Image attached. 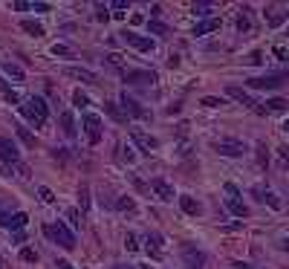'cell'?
<instances>
[{"label":"cell","instance_id":"6da1fadb","mask_svg":"<svg viewBox=\"0 0 289 269\" xmlns=\"http://www.w3.org/2000/svg\"><path fill=\"white\" fill-rule=\"evenodd\" d=\"M44 234L52 240V243H58L61 249H75V234H72V229H69L67 223H46L44 226Z\"/></svg>","mask_w":289,"mask_h":269},{"label":"cell","instance_id":"7a4b0ae2","mask_svg":"<svg viewBox=\"0 0 289 269\" xmlns=\"http://www.w3.org/2000/svg\"><path fill=\"white\" fill-rule=\"evenodd\" d=\"M23 113H26V119L35 122V128H41V125H46V119H49V107H46V102L41 96H29L26 105H23Z\"/></svg>","mask_w":289,"mask_h":269},{"label":"cell","instance_id":"3957f363","mask_svg":"<svg viewBox=\"0 0 289 269\" xmlns=\"http://www.w3.org/2000/svg\"><path fill=\"white\" fill-rule=\"evenodd\" d=\"M223 191H226V206H229V211L234 214V217H240V220H243V217L249 214V209H246V203L240 200L237 186H234V183H226V188H223Z\"/></svg>","mask_w":289,"mask_h":269},{"label":"cell","instance_id":"277c9868","mask_svg":"<svg viewBox=\"0 0 289 269\" xmlns=\"http://www.w3.org/2000/svg\"><path fill=\"white\" fill-rule=\"evenodd\" d=\"M289 81V72H272V75H260V78H249V87L254 90H277Z\"/></svg>","mask_w":289,"mask_h":269},{"label":"cell","instance_id":"5b68a950","mask_svg":"<svg viewBox=\"0 0 289 269\" xmlns=\"http://www.w3.org/2000/svg\"><path fill=\"white\" fill-rule=\"evenodd\" d=\"M182 260H185V269H206V252L191 243L182 246Z\"/></svg>","mask_w":289,"mask_h":269},{"label":"cell","instance_id":"8992f818","mask_svg":"<svg viewBox=\"0 0 289 269\" xmlns=\"http://www.w3.org/2000/svg\"><path fill=\"white\" fill-rule=\"evenodd\" d=\"M81 128L87 133V142H90V145H99V142H102V119L99 116L87 113V116L81 119Z\"/></svg>","mask_w":289,"mask_h":269},{"label":"cell","instance_id":"52a82bcc","mask_svg":"<svg viewBox=\"0 0 289 269\" xmlns=\"http://www.w3.org/2000/svg\"><path fill=\"white\" fill-rule=\"evenodd\" d=\"M214 148H217L220 156H231V159H237V156H243V153L249 151V148H246L240 139H220Z\"/></svg>","mask_w":289,"mask_h":269},{"label":"cell","instance_id":"ba28073f","mask_svg":"<svg viewBox=\"0 0 289 269\" xmlns=\"http://www.w3.org/2000/svg\"><path fill=\"white\" fill-rule=\"evenodd\" d=\"M0 159H3L6 165H18V162H21V151H18V145H15L12 139H3V136H0Z\"/></svg>","mask_w":289,"mask_h":269},{"label":"cell","instance_id":"9c48e42d","mask_svg":"<svg viewBox=\"0 0 289 269\" xmlns=\"http://www.w3.org/2000/svg\"><path fill=\"white\" fill-rule=\"evenodd\" d=\"M26 220H29V214L26 211H3L0 209V226H6V229H21V226H26Z\"/></svg>","mask_w":289,"mask_h":269},{"label":"cell","instance_id":"30bf717a","mask_svg":"<svg viewBox=\"0 0 289 269\" xmlns=\"http://www.w3.org/2000/svg\"><path fill=\"white\" fill-rule=\"evenodd\" d=\"M122 38H125L133 49H139V52H153V38H142V35H136V32H122Z\"/></svg>","mask_w":289,"mask_h":269},{"label":"cell","instance_id":"8fae6325","mask_svg":"<svg viewBox=\"0 0 289 269\" xmlns=\"http://www.w3.org/2000/svg\"><path fill=\"white\" fill-rule=\"evenodd\" d=\"M130 139H133V145H136V148H142L145 153H150L153 148H156V139H153V136H148L145 130H139V128L130 130Z\"/></svg>","mask_w":289,"mask_h":269},{"label":"cell","instance_id":"7c38bea8","mask_svg":"<svg viewBox=\"0 0 289 269\" xmlns=\"http://www.w3.org/2000/svg\"><path fill=\"white\" fill-rule=\"evenodd\" d=\"M125 81L127 84H153L156 81V72L153 70H133V72H125Z\"/></svg>","mask_w":289,"mask_h":269},{"label":"cell","instance_id":"4fadbf2b","mask_svg":"<svg viewBox=\"0 0 289 269\" xmlns=\"http://www.w3.org/2000/svg\"><path fill=\"white\" fill-rule=\"evenodd\" d=\"M119 102H122V107H125V113H130L133 119H145V116H148V113H145V110L139 107V102L133 99V96L122 93V99H119Z\"/></svg>","mask_w":289,"mask_h":269},{"label":"cell","instance_id":"5bb4252c","mask_svg":"<svg viewBox=\"0 0 289 269\" xmlns=\"http://www.w3.org/2000/svg\"><path fill=\"white\" fill-rule=\"evenodd\" d=\"M226 96H231L234 102H240V105H246V107H252L254 110V99L246 93L243 87H237V84H229V87H226Z\"/></svg>","mask_w":289,"mask_h":269},{"label":"cell","instance_id":"9a60e30c","mask_svg":"<svg viewBox=\"0 0 289 269\" xmlns=\"http://www.w3.org/2000/svg\"><path fill=\"white\" fill-rule=\"evenodd\" d=\"M162 246H165V240H162L159 234H148V237H145V252H148L153 260L162 257Z\"/></svg>","mask_w":289,"mask_h":269},{"label":"cell","instance_id":"2e32d148","mask_svg":"<svg viewBox=\"0 0 289 269\" xmlns=\"http://www.w3.org/2000/svg\"><path fill=\"white\" fill-rule=\"evenodd\" d=\"M150 188H153V194H156L162 203H171V200H173V188L168 186L165 180H153V183H150Z\"/></svg>","mask_w":289,"mask_h":269},{"label":"cell","instance_id":"e0dca14e","mask_svg":"<svg viewBox=\"0 0 289 269\" xmlns=\"http://www.w3.org/2000/svg\"><path fill=\"white\" fill-rule=\"evenodd\" d=\"M64 75H69V78H78V81H84V84H92V81H95V75H92L90 70H81V67H67V70H64Z\"/></svg>","mask_w":289,"mask_h":269},{"label":"cell","instance_id":"ac0fdd59","mask_svg":"<svg viewBox=\"0 0 289 269\" xmlns=\"http://www.w3.org/2000/svg\"><path fill=\"white\" fill-rule=\"evenodd\" d=\"M3 72L9 75L12 81H26V72H23L18 64H12V61H3Z\"/></svg>","mask_w":289,"mask_h":269},{"label":"cell","instance_id":"d6986e66","mask_svg":"<svg viewBox=\"0 0 289 269\" xmlns=\"http://www.w3.org/2000/svg\"><path fill=\"white\" fill-rule=\"evenodd\" d=\"M179 209L185 211V214H200V203H197L194 197H188V194H182V197H179Z\"/></svg>","mask_w":289,"mask_h":269},{"label":"cell","instance_id":"ffe728a7","mask_svg":"<svg viewBox=\"0 0 289 269\" xmlns=\"http://www.w3.org/2000/svg\"><path fill=\"white\" fill-rule=\"evenodd\" d=\"M220 26V21L217 18H208V21H200V24L194 26V35H208V32H214Z\"/></svg>","mask_w":289,"mask_h":269},{"label":"cell","instance_id":"44dd1931","mask_svg":"<svg viewBox=\"0 0 289 269\" xmlns=\"http://www.w3.org/2000/svg\"><path fill=\"white\" fill-rule=\"evenodd\" d=\"M61 128H64V133H67L69 139L75 136V119H72V113H64V116H61Z\"/></svg>","mask_w":289,"mask_h":269},{"label":"cell","instance_id":"7402d4cb","mask_svg":"<svg viewBox=\"0 0 289 269\" xmlns=\"http://www.w3.org/2000/svg\"><path fill=\"white\" fill-rule=\"evenodd\" d=\"M23 29H26V32H29V35H35V38H41L44 35V26L38 24V21H23Z\"/></svg>","mask_w":289,"mask_h":269},{"label":"cell","instance_id":"603a6c76","mask_svg":"<svg viewBox=\"0 0 289 269\" xmlns=\"http://www.w3.org/2000/svg\"><path fill=\"white\" fill-rule=\"evenodd\" d=\"M78 203H81V214L90 209V188H87V186L78 188Z\"/></svg>","mask_w":289,"mask_h":269},{"label":"cell","instance_id":"cb8c5ba5","mask_svg":"<svg viewBox=\"0 0 289 269\" xmlns=\"http://www.w3.org/2000/svg\"><path fill=\"white\" fill-rule=\"evenodd\" d=\"M148 32H153V35L165 38V35H168V26H165V24H159V21H148Z\"/></svg>","mask_w":289,"mask_h":269},{"label":"cell","instance_id":"d4e9b609","mask_svg":"<svg viewBox=\"0 0 289 269\" xmlns=\"http://www.w3.org/2000/svg\"><path fill=\"white\" fill-rule=\"evenodd\" d=\"M116 209L119 211H133L136 209V203H133V197H119L116 200Z\"/></svg>","mask_w":289,"mask_h":269},{"label":"cell","instance_id":"484cf974","mask_svg":"<svg viewBox=\"0 0 289 269\" xmlns=\"http://www.w3.org/2000/svg\"><path fill=\"white\" fill-rule=\"evenodd\" d=\"M104 110H107V113H110V116L116 119V122H125V113H122V110H119V107L113 105V102H104Z\"/></svg>","mask_w":289,"mask_h":269},{"label":"cell","instance_id":"4316f807","mask_svg":"<svg viewBox=\"0 0 289 269\" xmlns=\"http://www.w3.org/2000/svg\"><path fill=\"white\" fill-rule=\"evenodd\" d=\"M18 136H21V142H26L29 148H32V145H35V136H32V133H29V130H26V128H23V125H18Z\"/></svg>","mask_w":289,"mask_h":269},{"label":"cell","instance_id":"83f0119b","mask_svg":"<svg viewBox=\"0 0 289 269\" xmlns=\"http://www.w3.org/2000/svg\"><path fill=\"white\" fill-rule=\"evenodd\" d=\"M67 220H69V226H81V211L78 209H67Z\"/></svg>","mask_w":289,"mask_h":269},{"label":"cell","instance_id":"f1b7e54d","mask_svg":"<svg viewBox=\"0 0 289 269\" xmlns=\"http://www.w3.org/2000/svg\"><path fill=\"white\" fill-rule=\"evenodd\" d=\"M38 197L44 200V203H55V194H52V191H49L46 186H41V188H38Z\"/></svg>","mask_w":289,"mask_h":269},{"label":"cell","instance_id":"f546056e","mask_svg":"<svg viewBox=\"0 0 289 269\" xmlns=\"http://www.w3.org/2000/svg\"><path fill=\"white\" fill-rule=\"evenodd\" d=\"M194 15H200V18L211 15V3H194Z\"/></svg>","mask_w":289,"mask_h":269},{"label":"cell","instance_id":"4dcf8cb0","mask_svg":"<svg viewBox=\"0 0 289 269\" xmlns=\"http://www.w3.org/2000/svg\"><path fill=\"white\" fill-rule=\"evenodd\" d=\"M21 257H23V260H29V263H35V260H38V252H35V249H29V246H23Z\"/></svg>","mask_w":289,"mask_h":269},{"label":"cell","instance_id":"1f68e13d","mask_svg":"<svg viewBox=\"0 0 289 269\" xmlns=\"http://www.w3.org/2000/svg\"><path fill=\"white\" fill-rule=\"evenodd\" d=\"M104 61H107V64H110V67H119V70H122V67H125V61L119 58V55H116V52H110V55H104Z\"/></svg>","mask_w":289,"mask_h":269},{"label":"cell","instance_id":"d6a6232c","mask_svg":"<svg viewBox=\"0 0 289 269\" xmlns=\"http://www.w3.org/2000/svg\"><path fill=\"white\" fill-rule=\"evenodd\" d=\"M52 55H58V58H72V52H69L67 47H61V44H55V47H52Z\"/></svg>","mask_w":289,"mask_h":269},{"label":"cell","instance_id":"836d02e7","mask_svg":"<svg viewBox=\"0 0 289 269\" xmlns=\"http://www.w3.org/2000/svg\"><path fill=\"white\" fill-rule=\"evenodd\" d=\"M72 102H75V107H87L90 105V99L81 93V90H75V96H72Z\"/></svg>","mask_w":289,"mask_h":269},{"label":"cell","instance_id":"e575fe53","mask_svg":"<svg viewBox=\"0 0 289 269\" xmlns=\"http://www.w3.org/2000/svg\"><path fill=\"white\" fill-rule=\"evenodd\" d=\"M260 200H263V203H269L272 209H280V200H277L275 194H272V191H266V194H263V197H260Z\"/></svg>","mask_w":289,"mask_h":269},{"label":"cell","instance_id":"d590c367","mask_svg":"<svg viewBox=\"0 0 289 269\" xmlns=\"http://www.w3.org/2000/svg\"><path fill=\"white\" fill-rule=\"evenodd\" d=\"M125 249H127V252H136V249H139L136 234H127V237H125Z\"/></svg>","mask_w":289,"mask_h":269},{"label":"cell","instance_id":"8d00e7d4","mask_svg":"<svg viewBox=\"0 0 289 269\" xmlns=\"http://www.w3.org/2000/svg\"><path fill=\"white\" fill-rule=\"evenodd\" d=\"M203 105H206V107H220V105H226V102L217 99V96H206V99H203Z\"/></svg>","mask_w":289,"mask_h":269},{"label":"cell","instance_id":"74e56055","mask_svg":"<svg viewBox=\"0 0 289 269\" xmlns=\"http://www.w3.org/2000/svg\"><path fill=\"white\" fill-rule=\"evenodd\" d=\"M257 162H260V165L269 162V151H266V145H257Z\"/></svg>","mask_w":289,"mask_h":269},{"label":"cell","instance_id":"f35d334b","mask_svg":"<svg viewBox=\"0 0 289 269\" xmlns=\"http://www.w3.org/2000/svg\"><path fill=\"white\" fill-rule=\"evenodd\" d=\"M122 148H125V151H122V159H127V162H133V159H136V153L130 151V145H122Z\"/></svg>","mask_w":289,"mask_h":269},{"label":"cell","instance_id":"ab89813d","mask_svg":"<svg viewBox=\"0 0 289 269\" xmlns=\"http://www.w3.org/2000/svg\"><path fill=\"white\" fill-rule=\"evenodd\" d=\"M237 29H240V32H249V21H246V18H237Z\"/></svg>","mask_w":289,"mask_h":269},{"label":"cell","instance_id":"60d3db41","mask_svg":"<svg viewBox=\"0 0 289 269\" xmlns=\"http://www.w3.org/2000/svg\"><path fill=\"white\" fill-rule=\"evenodd\" d=\"M32 9H35V12H49L52 6H49V3H32Z\"/></svg>","mask_w":289,"mask_h":269},{"label":"cell","instance_id":"b9f144b4","mask_svg":"<svg viewBox=\"0 0 289 269\" xmlns=\"http://www.w3.org/2000/svg\"><path fill=\"white\" fill-rule=\"evenodd\" d=\"M0 90H3V93H12V87H9V81H6V78H3V75H0Z\"/></svg>","mask_w":289,"mask_h":269},{"label":"cell","instance_id":"7bdbcfd3","mask_svg":"<svg viewBox=\"0 0 289 269\" xmlns=\"http://www.w3.org/2000/svg\"><path fill=\"white\" fill-rule=\"evenodd\" d=\"M6 102H9V105H18V93H6Z\"/></svg>","mask_w":289,"mask_h":269},{"label":"cell","instance_id":"ee69618b","mask_svg":"<svg viewBox=\"0 0 289 269\" xmlns=\"http://www.w3.org/2000/svg\"><path fill=\"white\" fill-rule=\"evenodd\" d=\"M58 269H75V266H72L69 260H58Z\"/></svg>","mask_w":289,"mask_h":269},{"label":"cell","instance_id":"f6af8a7d","mask_svg":"<svg viewBox=\"0 0 289 269\" xmlns=\"http://www.w3.org/2000/svg\"><path fill=\"white\" fill-rule=\"evenodd\" d=\"M0 269H9V263H6V257H3V252H0Z\"/></svg>","mask_w":289,"mask_h":269},{"label":"cell","instance_id":"bcb514c9","mask_svg":"<svg viewBox=\"0 0 289 269\" xmlns=\"http://www.w3.org/2000/svg\"><path fill=\"white\" fill-rule=\"evenodd\" d=\"M110 269H133L130 263H116V266H110Z\"/></svg>","mask_w":289,"mask_h":269},{"label":"cell","instance_id":"7dc6e473","mask_svg":"<svg viewBox=\"0 0 289 269\" xmlns=\"http://www.w3.org/2000/svg\"><path fill=\"white\" fill-rule=\"evenodd\" d=\"M280 249H286V252H289V237H283V240H280Z\"/></svg>","mask_w":289,"mask_h":269},{"label":"cell","instance_id":"c3c4849f","mask_svg":"<svg viewBox=\"0 0 289 269\" xmlns=\"http://www.w3.org/2000/svg\"><path fill=\"white\" fill-rule=\"evenodd\" d=\"M283 130H289V119H286V122H283Z\"/></svg>","mask_w":289,"mask_h":269},{"label":"cell","instance_id":"681fc988","mask_svg":"<svg viewBox=\"0 0 289 269\" xmlns=\"http://www.w3.org/2000/svg\"><path fill=\"white\" fill-rule=\"evenodd\" d=\"M283 15H289V9H286V12H283Z\"/></svg>","mask_w":289,"mask_h":269},{"label":"cell","instance_id":"f907efd6","mask_svg":"<svg viewBox=\"0 0 289 269\" xmlns=\"http://www.w3.org/2000/svg\"><path fill=\"white\" fill-rule=\"evenodd\" d=\"M142 269H150V266H142Z\"/></svg>","mask_w":289,"mask_h":269}]
</instances>
